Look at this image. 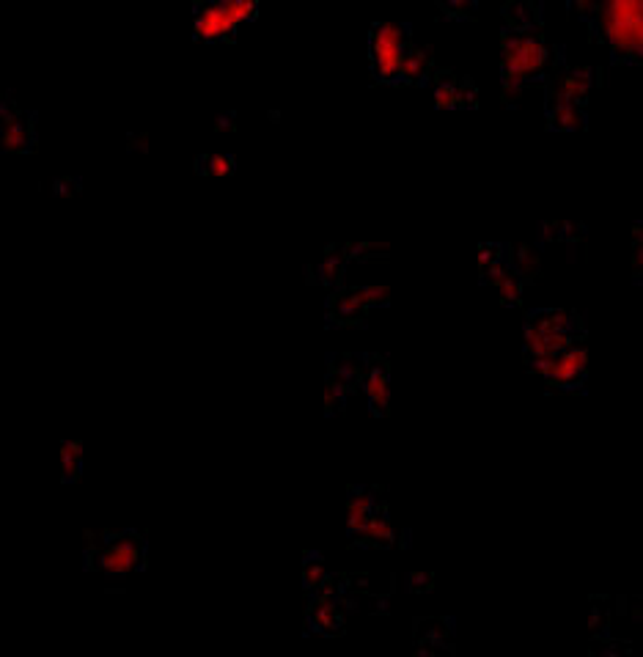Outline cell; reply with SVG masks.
Returning <instances> with one entry per match:
<instances>
[{"instance_id":"6da1fadb","label":"cell","mask_w":643,"mask_h":657,"mask_svg":"<svg viewBox=\"0 0 643 657\" xmlns=\"http://www.w3.org/2000/svg\"><path fill=\"white\" fill-rule=\"evenodd\" d=\"M536 369L545 374L547 380H553V383H572V380H578L580 374L586 372V352L569 344V347L553 352L547 358H539Z\"/></svg>"},{"instance_id":"7a4b0ae2","label":"cell","mask_w":643,"mask_h":657,"mask_svg":"<svg viewBox=\"0 0 643 657\" xmlns=\"http://www.w3.org/2000/svg\"><path fill=\"white\" fill-rule=\"evenodd\" d=\"M141 553L143 550L135 537H116L99 550V567L108 575H127L138 567Z\"/></svg>"},{"instance_id":"3957f363","label":"cell","mask_w":643,"mask_h":657,"mask_svg":"<svg viewBox=\"0 0 643 657\" xmlns=\"http://www.w3.org/2000/svg\"><path fill=\"white\" fill-rule=\"evenodd\" d=\"M374 58H377V69L385 75H396L404 66V50L399 36L393 31H382L374 44Z\"/></svg>"},{"instance_id":"277c9868","label":"cell","mask_w":643,"mask_h":657,"mask_svg":"<svg viewBox=\"0 0 643 657\" xmlns=\"http://www.w3.org/2000/svg\"><path fill=\"white\" fill-rule=\"evenodd\" d=\"M369 396L374 399V402H385V396H388V385H385V374L382 372H371Z\"/></svg>"}]
</instances>
